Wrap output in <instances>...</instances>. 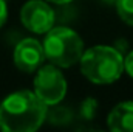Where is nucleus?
<instances>
[{
	"label": "nucleus",
	"instance_id": "f257e3e1",
	"mask_svg": "<svg viewBox=\"0 0 133 132\" xmlns=\"http://www.w3.org/2000/svg\"><path fill=\"white\" fill-rule=\"evenodd\" d=\"M48 106L34 90H17L0 103V129L3 132H34L46 120Z\"/></svg>",
	"mask_w": 133,
	"mask_h": 132
},
{
	"label": "nucleus",
	"instance_id": "f03ea898",
	"mask_svg": "<svg viewBox=\"0 0 133 132\" xmlns=\"http://www.w3.org/2000/svg\"><path fill=\"white\" fill-rule=\"evenodd\" d=\"M82 75L93 84H111L124 71V58L119 50L108 45H96L85 50L79 59Z\"/></svg>",
	"mask_w": 133,
	"mask_h": 132
},
{
	"label": "nucleus",
	"instance_id": "7ed1b4c3",
	"mask_svg": "<svg viewBox=\"0 0 133 132\" xmlns=\"http://www.w3.org/2000/svg\"><path fill=\"white\" fill-rule=\"evenodd\" d=\"M43 53L53 65L68 68L79 62L84 53V42L79 34L66 27H53L45 33Z\"/></svg>",
	"mask_w": 133,
	"mask_h": 132
},
{
	"label": "nucleus",
	"instance_id": "20e7f679",
	"mask_svg": "<svg viewBox=\"0 0 133 132\" xmlns=\"http://www.w3.org/2000/svg\"><path fill=\"white\" fill-rule=\"evenodd\" d=\"M34 93L46 106L59 104L66 95V81L59 67L40 65L34 78Z\"/></svg>",
	"mask_w": 133,
	"mask_h": 132
},
{
	"label": "nucleus",
	"instance_id": "39448f33",
	"mask_svg": "<svg viewBox=\"0 0 133 132\" xmlns=\"http://www.w3.org/2000/svg\"><path fill=\"white\" fill-rule=\"evenodd\" d=\"M20 20L26 30L36 34H45L54 27L56 14L43 0H30L20 9Z\"/></svg>",
	"mask_w": 133,
	"mask_h": 132
},
{
	"label": "nucleus",
	"instance_id": "423d86ee",
	"mask_svg": "<svg viewBox=\"0 0 133 132\" xmlns=\"http://www.w3.org/2000/svg\"><path fill=\"white\" fill-rule=\"evenodd\" d=\"M14 64L20 71L25 73H33L39 67L42 65V62L45 61V53H43V47L39 40H36L33 37H26L22 39L16 48H14V55H12Z\"/></svg>",
	"mask_w": 133,
	"mask_h": 132
},
{
	"label": "nucleus",
	"instance_id": "0eeeda50",
	"mask_svg": "<svg viewBox=\"0 0 133 132\" xmlns=\"http://www.w3.org/2000/svg\"><path fill=\"white\" fill-rule=\"evenodd\" d=\"M107 124L110 131L133 132V101H124L116 104L108 113Z\"/></svg>",
	"mask_w": 133,
	"mask_h": 132
},
{
	"label": "nucleus",
	"instance_id": "6e6552de",
	"mask_svg": "<svg viewBox=\"0 0 133 132\" xmlns=\"http://www.w3.org/2000/svg\"><path fill=\"white\" fill-rule=\"evenodd\" d=\"M115 5L121 20L133 27V0H116Z\"/></svg>",
	"mask_w": 133,
	"mask_h": 132
},
{
	"label": "nucleus",
	"instance_id": "1a4fd4ad",
	"mask_svg": "<svg viewBox=\"0 0 133 132\" xmlns=\"http://www.w3.org/2000/svg\"><path fill=\"white\" fill-rule=\"evenodd\" d=\"M71 112L66 107H54L51 112L46 113V118L53 123V124H65L71 120Z\"/></svg>",
	"mask_w": 133,
	"mask_h": 132
},
{
	"label": "nucleus",
	"instance_id": "9d476101",
	"mask_svg": "<svg viewBox=\"0 0 133 132\" xmlns=\"http://www.w3.org/2000/svg\"><path fill=\"white\" fill-rule=\"evenodd\" d=\"M96 110H98V101L95 98H87L85 101H82L81 104V109H79V115L82 120H93L95 115H96Z\"/></svg>",
	"mask_w": 133,
	"mask_h": 132
},
{
	"label": "nucleus",
	"instance_id": "9b49d317",
	"mask_svg": "<svg viewBox=\"0 0 133 132\" xmlns=\"http://www.w3.org/2000/svg\"><path fill=\"white\" fill-rule=\"evenodd\" d=\"M6 19H8V5L6 0H0V28L6 23Z\"/></svg>",
	"mask_w": 133,
	"mask_h": 132
},
{
	"label": "nucleus",
	"instance_id": "f8f14e48",
	"mask_svg": "<svg viewBox=\"0 0 133 132\" xmlns=\"http://www.w3.org/2000/svg\"><path fill=\"white\" fill-rule=\"evenodd\" d=\"M124 70L133 78V51H130V53L124 58Z\"/></svg>",
	"mask_w": 133,
	"mask_h": 132
},
{
	"label": "nucleus",
	"instance_id": "ddd939ff",
	"mask_svg": "<svg viewBox=\"0 0 133 132\" xmlns=\"http://www.w3.org/2000/svg\"><path fill=\"white\" fill-rule=\"evenodd\" d=\"M48 2L56 3V5H66V3H70V2H73V0H48Z\"/></svg>",
	"mask_w": 133,
	"mask_h": 132
},
{
	"label": "nucleus",
	"instance_id": "4468645a",
	"mask_svg": "<svg viewBox=\"0 0 133 132\" xmlns=\"http://www.w3.org/2000/svg\"><path fill=\"white\" fill-rule=\"evenodd\" d=\"M102 2H105V3H116V0H102Z\"/></svg>",
	"mask_w": 133,
	"mask_h": 132
},
{
	"label": "nucleus",
	"instance_id": "2eb2a0df",
	"mask_svg": "<svg viewBox=\"0 0 133 132\" xmlns=\"http://www.w3.org/2000/svg\"><path fill=\"white\" fill-rule=\"evenodd\" d=\"M6 2H8V0H6Z\"/></svg>",
	"mask_w": 133,
	"mask_h": 132
}]
</instances>
